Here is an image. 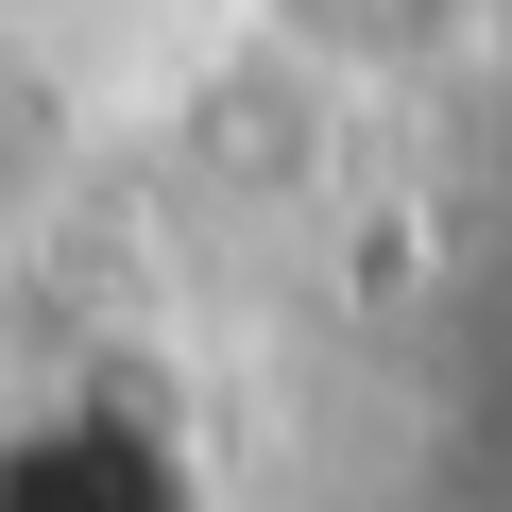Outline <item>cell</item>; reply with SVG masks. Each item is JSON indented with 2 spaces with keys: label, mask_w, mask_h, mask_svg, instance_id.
Masks as SVG:
<instances>
[{
  "label": "cell",
  "mask_w": 512,
  "mask_h": 512,
  "mask_svg": "<svg viewBox=\"0 0 512 512\" xmlns=\"http://www.w3.org/2000/svg\"><path fill=\"white\" fill-rule=\"evenodd\" d=\"M0 512H222V478L154 376H52L0 410Z\"/></svg>",
  "instance_id": "obj_1"
},
{
  "label": "cell",
  "mask_w": 512,
  "mask_h": 512,
  "mask_svg": "<svg viewBox=\"0 0 512 512\" xmlns=\"http://www.w3.org/2000/svg\"><path fill=\"white\" fill-rule=\"evenodd\" d=\"M222 35L291 86H342V103H410V86H461L512 0H222Z\"/></svg>",
  "instance_id": "obj_2"
}]
</instances>
